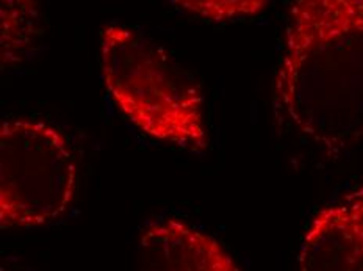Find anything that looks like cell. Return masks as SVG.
Segmentation results:
<instances>
[{
    "instance_id": "obj_1",
    "label": "cell",
    "mask_w": 363,
    "mask_h": 271,
    "mask_svg": "<svg viewBox=\"0 0 363 271\" xmlns=\"http://www.w3.org/2000/svg\"><path fill=\"white\" fill-rule=\"evenodd\" d=\"M277 123L338 157L363 141V0L290 5L272 80Z\"/></svg>"
},
{
    "instance_id": "obj_2",
    "label": "cell",
    "mask_w": 363,
    "mask_h": 271,
    "mask_svg": "<svg viewBox=\"0 0 363 271\" xmlns=\"http://www.w3.org/2000/svg\"><path fill=\"white\" fill-rule=\"evenodd\" d=\"M99 62L108 97L136 131L163 145L206 153L201 88L162 46L140 30L107 24L101 30Z\"/></svg>"
},
{
    "instance_id": "obj_3",
    "label": "cell",
    "mask_w": 363,
    "mask_h": 271,
    "mask_svg": "<svg viewBox=\"0 0 363 271\" xmlns=\"http://www.w3.org/2000/svg\"><path fill=\"white\" fill-rule=\"evenodd\" d=\"M77 190V159L66 135L32 118L0 124V228L27 231L69 212Z\"/></svg>"
},
{
    "instance_id": "obj_4",
    "label": "cell",
    "mask_w": 363,
    "mask_h": 271,
    "mask_svg": "<svg viewBox=\"0 0 363 271\" xmlns=\"http://www.w3.org/2000/svg\"><path fill=\"white\" fill-rule=\"evenodd\" d=\"M299 271H363V184L318 210L302 236Z\"/></svg>"
},
{
    "instance_id": "obj_5",
    "label": "cell",
    "mask_w": 363,
    "mask_h": 271,
    "mask_svg": "<svg viewBox=\"0 0 363 271\" xmlns=\"http://www.w3.org/2000/svg\"><path fill=\"white\" fill-rule=\"evenodd\" d=\"M133 271H243L221 242L179 218L141 229Z\"/></svg>"
},
{
    "instance_id": "obj_6",
    "label": "cell",
    "mask_w": 363,
    "mask_h": 271,
    "mask_svg": "<svg viewBox=\"0 0 363 271\" xmlns=\"http://www.w3.org/2000/svg\"><path fill=\"white\" fill-rule=\"evenodd\" d=\"M41 36L43 21L36 2L4 0L0 6V65L4 71L32 55Z\"/></svg>"
},
{
    "instance_id": "obj_7",
    "label": "cell",
    "mask_w": 363,
    "mask_h": 271,
    "mask_svg": "<svg viewBox=\"0 0 363 271\" xmlns=\"http://www.w3.org/2000/svg\"><path fill=\"white\" fill-rule=\"evenodd\" d=\"M179 10L210 22H235L259 16L268 9L264 0H174Z\"/></svg>"
},
{
    "instance_id": "obj_8",
    "label": "cell",
    "mask_w": 363,
    "mask_h": 271,
    "mask_svg": "<svg viewBox=\"0 0 363 271\" xmlns=\"http://www.w3.org/2000/svg\"><path fill=\"white\" fill-rule=\"evenodd\" d=\"M0 271H14V270H11V268H5V267H2V270Z\"/></svg>"
}]
</instances>
